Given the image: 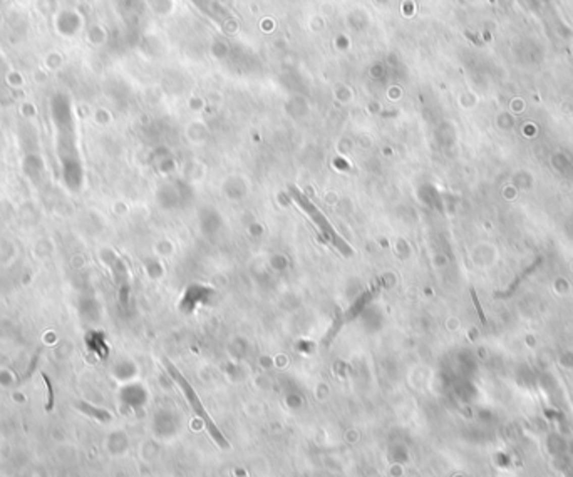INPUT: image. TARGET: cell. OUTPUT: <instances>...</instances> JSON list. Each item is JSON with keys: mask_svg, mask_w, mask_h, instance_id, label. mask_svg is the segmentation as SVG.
Listing matches in <instances>:
<instances>
[{"mask_svg": "<svg viewBox=\"0 0 573 477\" xmlns=\"http://www.w3.org/2000/svg\"><path fill=\"white\" fill-rule=\"evenodd\" d=\"M165 367L168 369V372H170L171 379L175 380V382H176V385L183 390V394H185L188 403H190L191 410H193L194 413H196V415L199 417V421H201V422L204 424V427H206L208 434H210V436H212V439L215 440V444L220 445V447H222V449H228V447H230L228 440L225 439V436L222 434V431H220V429L217 427V424L213 422V419L210 417V413L206 412V408H204L203 402L199 400V397H198V394H196V390L193 389L190 382H188V380L185 379V377H183L181 372L178 370L176 367L173 365L170 360H165Z\"/></svg>", "mask_w": 573, "mask_h": 477, "instance_id": "6da1fadb", "label": "cell"}, {"mask_svg": "<svg viewBox=\"0 0 573 477\" xmlns=\"http://www.w3.org/2000/svg\"><path fill=\"white\" fill-rule=\"evenodd\" d=\"M292 198H293V201H295L298 206L302 208V211L305 213L315 224H317L319 231L322 233V236L327 240L330 245H334L335 248H337L344 256H350L352 253H354L350 246L347 245V241L334 229V226L330 224V221H329L327 218H325V214L320 211V209L315 206V204L310 201V199L305 195H303V193L297 191V190H292Z\"/></svg>", "mask_w": 573, "mask_h": 477, "instance_id": "7a4b0ae2", "label": "cell"}]
</instances>
